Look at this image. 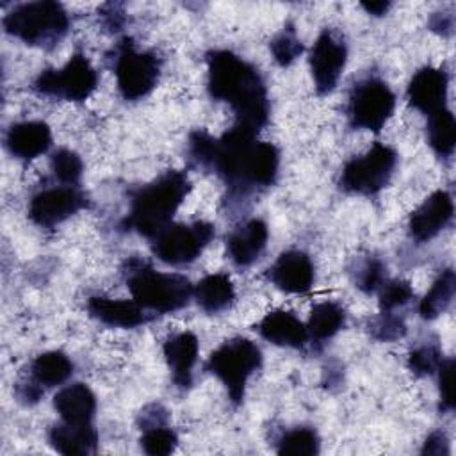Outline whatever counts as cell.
Segmentation results:
<instances>
[{
    "instance_id": "29",
    "label": "cell",
    "mask_w": 456,
    "mask_h": 456,
    "mask_svg": "<svg viewBox=\"0 0 456 456\" xmlns=\"http://www.w3.org/2000/svg\"><path fill=\"white\" fill-rule=\"evenodd\" d=\"M176 444H178L176 433L171 428L164 426V424H155V426L142 428L141 447L150 456L171 454L176 449Z\"/></svg>"
},
{
    "instance_id": "25",
    "label": "cell",
    "mask_w": 456,
    "mask_h": 456,
    "mask_svg": "<svg viewBox=\"0 0 456 456\" xmlns=\"http://www.w3.org/2000/svg\"><path fill=\"white\" fill-rule=\"evenodd\" d=\"M346 324V312L338 303L322 301L314 305L308 322L306 333L312 342H324L335 337Z\"/></svg>"
},
{
    "instance_id": "23",
    "label": "cell",
    "mask_w": 456,
    "mask_h": 456,
    "mask_svg": "<svg viewBox=\"0 0 456 456\" xmlns=\"http://www.w3.org/2000/svg\"><path fill=\"white\" fill-rule=\"evenodd\" d=\"M192 296L203 312L217 314L226 310L233 303L235 287L228 274L214 273L207 274L194 285Z\"/></svg>"
},
{
    "instance_id": "16",
    "label": "cell",
    "mask_w": 456,
    "mask_h": 456,
    "mask_svg": "<svg viewBox=\"0 0 456 456\" xmlns=\"http://www.w3.org/2000/svg\"><path fill=\"white\" fill-rule=\"evenodd\" d=\"M269 230L267 224L253 217L235 228L226 239V253L237 267H249L260 258L267 246Z\"/></svg>"
},
{
    "instance_id": "34",
    "label": "cell",
    "mask_w": 456,
    "mask_h": 456,
    "mask_svg": "<svg viewBox=\"0 0 456 456\" xmlns=\"http://www.w3.org/2000/svg\"><path fill=\"white\" fill-rule=\"evenodd\" d=\"M356 287L365 294L378 292L381 285L387 281V267L378 258H367L363 264L358 265L356 271Z\"/></svg>"
},
{
    "instance_id": "13",
    "label": "cell",
    "mask_w": 456,
    "mask_h": 456,
    "mask_svg": "<svg viewBox=\"0 0 456 456\" xmlns=\"http://www.w3.org/2000/svg\"><path fill=\"white\" fill-rule=\"evenodd\" d=\"M452 196L447 191H435L410 214L408 232L417 242H428L452 221Z\"/></svg>"
},
{
    "instance_id": "38",
    "label": "cell",
    "mask_w": 456,
    "mask_h": 456,
    "mask_svg": "<svg viewBox=\"0 0 456 456\" xmlns=\"http://www.w3.org/2000/svg\"><path fill=\"white\" fill-rule=\"evenodd\" d=\"M109 11L105 12L103 9H102V16L105 18V21H107V25L110 27V28H114V30H118L119 27H121V23H123V12H118V5H114V4H109V5H105Z\"/></svg>"
},
{
    "instance_id": "4",
    "label": "cell",
    "mask_w": 456,
    "mask_h": 456,
    "mask_svg": "<svg viewBox=\"0 0 456 456\" xmlns=\"http://www.w3.org/2000/svg\"><path fill=\"white\" fill-rule=\"evenodd\" d=\"M7 34L41 48H53L69 28V16L62 4L52 0L14 5L2 20Z\"/></svg>"
},
{
    "instance_id": "21",
    "label": "cell",
    "mask_w": 456,
    "mask_h": 456,
    "mask_svg": "<svg viewBox=\"0 0 456 456\" xmlns=\"http://www.w3.org/2000/svg\"><path fill=\"white\" fill-rule=\"evenodd\" d=\"M53 408L66 424H91L96 411V397L84 383H71L53 397Z\"/></svg>"
},
{
    "instance_id": "39",
    "label": "cell",
    "mask_w": 456,
    "mask_h": 456,
    "mask_svg": "<svg viewBox=\"0 0 456 456\" xmlns=\"http://www.w3.org/2000/svg\"><path fill=\"white\" fill-rule=\"evenodd\" d=\"M362 7L374 16H381L390 9V2H362Z\"/></svg>"
},
{
    "instance_id": "5",
    "label": "cell",
    "mask_w": 456,
    "mask_h": 456,
    "mask_svg": "<svg viewBox=\"0 0 456 456\" xmlns=\"http://www.w3.org/2000/svg\"><path fill=\"white\" fill-rule=\"evenodd\" d=\"M260 347L249 338L235 337L212 351L207 362V370L224 385L230 401L237 406L244 401L248 379L260 369Z\"/></svg>"
},
{
    "instance_id": "35",
    "label": "cell",
    "mask_w": 456,
    "mask_h": 456,
    "mask_svg": "<svg viewBox=\"0 0 456 456\" xmlns=\"http://www.w3.org/2000/svg\"><path fill=\"white\" fill-rule=\"evenodd\" d=\"M406 331L403 319L392 315V312H381L379 317L372 319L370 322V335L378 340H395L401 338Z\"/></svg>"
},
{
    "instance_id": "32",
    "label": "cell",
    "mask_w": 456,
    "mask_h": 456,
    "mask_svg": "<svg viewBox=\"0 0 456 456\" xmlns=\"http://www.w3.org/2000/svg\"><path fill=\"white\" fill-rule=\"evenodd\" d=\"M379 292V308L381 312H392L404 306L413 299V289L406 280H387Z\"/></svg>"
},
{
    "instance_id": "1",
    "label": "cell",
    "mask_w": 456,
    "mask_h": 456,
    "mask_svg": "<svg viewBox=\"0 0 456 456\" xmlns=\"http://www.w3.org/2000/svg\"><path fill=\"white\" fill-rule=\"evenodd\" d=\"M207 89L212 100L226 102L235 125L258 134L269 121V98L258 69L230 50L207 53Z\"/></svg>"
},
{
    "instance_id": "30",
    "label": "cell",
    "mask_w": 456,
    "mask_h": 456,
    "mask_svg": "<svg viewBox=\"0 0 456 456\" xmlns=\"http://www.w3.org/2000/svg\"><path fill=\"white\" fill-rule=\"evenodd\" d=\"M50 167L53 176L64 185H77L84 171L82 159L68 148H59L57 151L52 153Z\"/></svg>"
},
{
    "instance_id": "6",
    "label": "cell",
    "mask_w": 456,
    "mask_h": 456,
    "mask_svg": "<svg viewBox=\"0 0 456 456\" xmlns=\"http://www.w3.org/2000/svg\"><path fill=\"white\" fill-rule=\"evenodd\" d=\"M397 166V153L383 142H374L363 155L347 160L340 173V187L353 194L372 196L385 189Z\"/></svg>"
},
{
    "instance_id": "27",
    "label": "cell",
    "mask_w": 456,
    "mask_h": 456,
    "mask_svg": "<svg viewBox=\"0 0 456 456\" xmlns=\"http://www.w3.org/2000/svg\"><path fill=\"white\" fill-rule=\"evenodd\" d=\"M428 142L442 159H449L454 153L456 119L447 107L428 116Z\"/></svg>"
},
{
    "instance_id": "37",
    "label": "cell",
    "mask_w": 456,
    "mask_h": 456,
    "mask_svg": "<svg viewBox=\"0 0 456 456\" xmlns=\"http://www.w3.org/2000/svg\"><path fill=\"white\" fill-rule=\"evenodd\" d=\"M449 451V438L444 431H433L422 447V454H433V456H447Z\"/></svg>"
},
{
    "instance_id": "3",
    "label": "cell",
    "mask_w": 456,
    "mask_h": 456,
    "mask_svg": "<svg viewBox=\"0 0 456 456\" xmlns=\"http://www.w3.org/2000/svg\"><path fill=\"white\" fill-rule=\"evenodd\" d=\"M126 265V285L132 299L146 310L159 314L176 312L192 297L194 287L182 274L155 271L139 258L128 260Z\"/></svg>"
},
{
    "instance_id": "28",
    "label": "cell",
    "mask_w": 456,
    "mask_h": 456,
    "mask_svg": "<svg viewBox=\"0 0 456 456\" xmlns=\"http://www.w3.org/2000/svg\"><path fill=\"white\" fill-rule=\"evenodd\" d=\"M321 449V440L312 428H294L278 440V454L315 456Z\"/></svg>"
},
{
    "instance_id": "36",
    "label": "cell",
    "mask_w": 456,
    "mask_h": 456,
    "mask_svg": "<svg viewBox=\"0 0 456 456\" xmlns=\"http://www.w3.org/2000/svg\"><path fill=\"white\" fill-rule=\"evenodd\" d=\"M438 372V390H440V411H452L454 410V360L447 358L436 369Z\"/></svg>"
},
{
    "instance_id": "20",
    "label": "cell",
    "mask_w": 456,
    "mask_h": 456,
    "mask_svg": "<svg viewBox=\"0 0 456 456\" xmlns=\"http://www.w3.org/2000/svg\"><path fill=\"white\" fill-rule=\"evenodd\" d=\"M256 330L262 338L281 347L301 349L308 340L306 324L289 310H273L265 314Z\"/></svg>"
},
{
    "instance_id": "10",
    "label": "cell",
    "mask_w": 456,
    "mask_h": 456,
    "mask_svg": "<svg viewBox=\"0 0 456 456\" xmlns=\"http://www.w3.org/2000/svg\"><path fill=\"white\" fill-rule=\"evenodd\" d=\"M216 230L207 221L176 223L166 226L153 239L155 256L167 265H187L194 262L214 239Z\"/></svg>"
},
{
    "instance_id": "11",
    "label": "cell",
    "mask_w": 456,
    "mask_h": 456,
    "mask_svg": "<svg viewBox=\"0 0 456 456\" xmlns=\"http://www.w3.org/2000/svg\"><path fill=\"white\" fill-rule=\"evenodd\" d=\"M347 62V46L344 37L324 28L310 50V71L319 94L335 89Z\"/></svg>"
},
{
    "instance_id": "18",
    "label": "cell",
    "mask_w": 456,
    "mask_h": 456,
    "mask_svg": "<svg viewBox=\"0 0 456 456\" xmlns=\"http://www.w3.org/2000/svg\"><path fill=\"white\" fill-rule=\"evenodd\" d=\"M52 146V132L45 121L12 123L5 134L7 151L20 160H34Z\"/></svg>"
},
{
    "instance_id": "8",
    "label": "cell",
    "mask_w": 456,
    "mask_h": 456,
    "mask_svg": "<svg viewBox=\"0 0 456 456\" xmlns=\"http://www.w3.org/2000/svg\"><path fill=\"white\" fill-rule=\"evenodd\" d=\"M98 86V73L84 53H73L61 69H43L34 80V91L68 102L87 100Z\"/></svg>"
},
{
    "instance_id": "26",
    "label": "cell",
    "mask_w": 456,
    "mask_h": 456,
    "mask_svg": "<svg viewBox=\"0 0 456 456\" xmlns=\"http://www.w3.org/2000/svg\"><path fill=\"white\" fill-rule=\"evenodd\" d=\"M456 290V276L452 269H445L438 274V278L433 281L431 289L426 292V296L419 303V314L426 321L436 319L440 314H444L449 305L452 303Z\"/></svg>"
},
{
    "instance_id": "17",
    "label": "cell",
    "mask_w": 456,
    "mask_h": 456,
    "mask_svg": "<svg viewBox=\"0 0 456 456\" xmlns=\"http://www.w3.org/2000/svg\"><path fill=\"white\" fill-rule=\"evenodd\" d=\"M162 353L171 370L173 383L178 388H189L192 385V369L200 353L198 337L192 331L175 333L164 342Z\"/></svg>"
},
{
    "instance_id": "14",
    "label": "cell",
    "mask_w": 456,
    "mask_h": 456,
    "mask_svg": "<svg viewBox=\"0 0 456 456\" xmlns=\"http://www.w3.org/2000/svg\"><path fill=\"white\" fill-rule=\"evenodd\" d=\"M449 75L444 68L424 66L411 77L406 98L410 105L426 116H431L447 107Z\"/></svg>"
},
{
    "instance_id": "22",
    "label": "cell",
    "mask_w": 456,
    "mask_h": 456,
    "mask_svg": "<svg viewBox=\"0 0 456 456\" xmlns=\"http://www.w3.org/2000/svg\"><path fill=\"white\" fill-rule=\"evenodd\" d=\"M50 445L66 456L94 454L98 449V433L93 424H57L48 431Z\"/></svg>"
},
{
    "instance_id": "9",
    "label": "cell",
    "mask_w": 456,
    "mask_h": 456,
    "mask_svg": "<svg viewBox=\"0 0 456 456\" xmlns=\"http://www.w3.org/2000/svg\"><path fill=\"white\" fill-rule=\"evenodd\" d=\"M395 109V94L387 82L369 77L354 84L349 94L347 116L353 128L379 132Z\"/></svg>"
},
{
    "instance_id": "12",
    "label": "cell",
    "mask_w": 456,
    "mask_h": 456,
    "mask_svg": "<svg viewBox=\"0 0 456 456\" xmlns=\"http://www.w3.org/2000/svg\"><path fill=\"white\" fill-rule=\"evenodd\" d=\"M87 198L77 185H59L43 189L28 203V217L41 228H53L86 208Z\"/></svg>"
},
{
    "instance_id": "7",
    "label": "cell",
    "mask_w": 456,
    "mask_h": 456,
    "mask_svg": "<svg viewBox=\"0 0 456 456\" xmlns=\"http://www.w3.org/2000/svg\"><path fill=\"white\" fill-rule=\"evenodd\" d=\"M114 73L119 94L125 100L135 102L148 96L160 75V61L153 52L137 50L130 37H125L116 46Z\"/></svg>"
},
{
    "instance_id": "2",
    "label": "cell",
    "mask_w": 456,
    "mask_h": 456,
    "mask_svg": "<svg viewBox=\"0 0 456 456\" xmlns=\"http://www.w3.org/2000/svg\"><path fill=\"white\" fill-rule=\"evenodd\" d=\"M191 191V180L183 171H166L157 180L142 185L132 194L130 212L123 219V228L142 237L155 239L183 203Z\"/></svg>"
},
{
    "instance_id": "33",
    "label": "cell",
    "mask_w": 456,
    "mask_h": 456,
    "mask_svg": "<svg viewBox=\"0 0 456 456\" xmlns=\"http://www.w3.org/2000/svg\"><path fill=\"white\" fill-rule=\"evenodd\" d=\"M442 353L435 344H424L415 347L408 356V369L415 376H429L436 372L438 365L442 363Z\"/></svg>"
},
{
    "instance_id": "19",
    "label": "cell",
    "mask_w": 456,
    "mask_h": 456,
    "mask_svg": "<svg viewBox=\"0 0 456 456\" xmlns=\"http://www.w3.org/2000/svg\"><path fill=\"white\" fill-rule=\"evenodd\" d=\"M87 312L96 321L112 328H137L148 322L144 308L134 299H110L93 296L87 299Z\"/></svg>"
},
{
    "instance_id": "31",
    "label": "cell",
    "mask_w": 456,
    "mask_h": 456,
    "mask_svg": "<svg viewBox=\"0 0 456 456\" xmlns=\"http://www.w3.org/2000/svg\"><path fill=\"white\" fill-rule=\"evenodd\" d=\"M305 46L301 43V39L297 37L294 27H283V30L280 34L274 36V39L271 41V53L274 57V61L280 66H290L301 53H303Z\"/></svg>"
},
{
    "instance_id": "15",
    "label": "cell",
    "mask_w": 456,
    "mask_h": 456,
    "mask_svg": "<svg viewBox=\"0 0 456 456\" xmlns=\"http://www.w3.org/2000/svg\"><path fill=\"white\" fill-rule=\"evenodd\" d=\"M276 289L287 294L308 292L315 280V269L310 256L301 249L283 251L267 271Z\"/></svg>"
},
{
    "instance_id": "24",
    "label": "cell",
    "mask_w": 456,
    "mask_h": 456,
    "mask_svg": "<svg viewBox=\"0 0 456 456\" xmlns=\"http://www.w3.org/2000/svg\"><path fill=\"white\" fill-rule=\"evenodd\" d=\"M73 374V362L62 351H46L30 363V379L41 388L59 387Z\"/></svg>"
}]
</instances>
